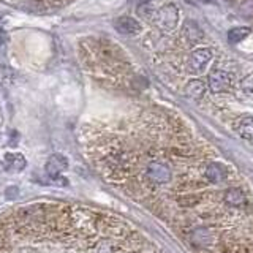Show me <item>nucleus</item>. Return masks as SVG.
<instances>
[{"instance_id": "6e6552de", "label": "nucleus", "mask_w": 253, "mask_h": 253, "mask_svg": "<svg viewBox=\"0 0 253 253\" xmlns=\"http://www.w3.org/2000/svg\"><path fill=\"white\" fill-rule=\"evenodd\" d=\"M223 200L229 208L241 209L247 204V195H245L244 190H241L239 187H229L223 192Z\"/></svg>"}, {"instance_id": "423d86ee", "label": "nucleus", "mask_w": 253, "mask_h": 253, "mask_svg": "<svg viewBox=\"0 0 253 253\" xmlns=\"http://www.w3.org/2000/svg\"><path fill=\"white\" fill-rule=\"evenodd\" d=\"M212 59V51L209 47H200V49H195L188 57V71L190 73H201V71L208 67V63Z\"/></svg>"}, {"instance_id": "0eeeda50", "label": "nucleus", "mask_w": 253, "mask_h": 253, "mask_svg": "<svg viewBox=\"0 0 253 253\" xmlns=\"http://www.w3.org/2000/svg\"><path fill=\"white\" fill-rule=\"evenodd\" d=\"M209 87L213 93H221V92H226L229 84H231V76H229L226 71L220 70V68H213L211 73H209Z\"/></svg>"}, {"instance_id": "9b49d317", "label": "nucleus", "mask_w": 253, "mask_h": 253, "mask_svg": "<svg viewBox=\"0 0 253 253\" xmlns=\"http://www.w3.org/2000/svg\"><path fill=\"white\" fill-rule=\"evenodd\" d=\"M68 162L63 155H52L46 163V172L49 174V177L55 179L60 176V172L63 169H67Z\"/></svg>"}, {"instance_id": "1a4fd4ad", "label": "nucleus", "mask_w": 253, "mask_h": 253, "mask_svg": "<svg viewBox=\"0 0 253 253\" xmlns=\"http://www.w3.org/2000/svg\"><path fill=\"white\" fill-rule=\"evenodd\" d=\"M114 29L119 32V34L131 37V35H136L141 32V24L134 18H130V16H122V18L114 21Z\"/></svg>"}, {"instance_id": "f3484780", "label": "nucleus", "mask_w": 253, "mask_h": 253, "mask_svg": "<svg viewBox=\"0 0 253 253\" xmlns=\"http://www.w3.org/2000/svg\"><path fill=\"white\" fill-rule=\"evenodd\" d=\"M241 85H242L244 92H247V93L253 95V73L249 75V76H245V78L242 79Z\"/></svg>"}, {"instance_id": "ddd939ff", "label": "nucleus", "mask_w": 253, "mask_h": 253, "mask_svg": "<svg viewBox=\"0 0 253 253\" xmlns=\"http://www.w3.org/2000/svg\"><path fill=\"white\" fill-rule=\"evenodd\" d=\"M182 34H184L185 40L190 44H195L201 40L203 37V32L200 30V27L196 26L193 21H187L184 24V29H182Z\"/></svg>"}, {"instance_id": "9d476101", "label": "nucleus", "mask_w": 253, "mask_h": 253, "mask_svg": "<svg viewBox=\"0 0 253 253\" xmlns=\"http://www.w3.org/2000/svg\"><path fill=\"white\" fill-rule=\"evenodd\" d=\"M6 3H13L24 8H49L68 2V0H2Z\"/></svg>"}, {"instance_id": "39448f33", "label": "nucleus", "mask_w": 253, "mask_h": 253, "mask_svg": "<svg viewBox=\"0 0 253 253\" xmlns=\"http://www.w3.org/2000/svg\"><path fill=\"white\" fill-rule=\"evenodd\" d=\"M229 176L228 166L220 162H208L204 166V177L211 185H218L225 182Z\"/></svg>"}, {"instance_id": "20e7f679", "label": "nucleus", "mask_w": 253, "mask_h": 253, "mask_svg": "<svg viewBox=\"0 0 253 253\" xmlns=\"http://www.w3.org/2000/svg\"><path fill=\"white\" fill-rule=\"evenodd\" d=\"M177 19H179L177 8H176V5L169 3V5L160 8V10H154L149 21L157 22L162 30H172L177 26Z\"/></svg>"}, {"instance_id": "2eb2a0df", "label": "nucleus", "mask_w": 253, "mask_h": 253, "mask_svg": "<svg viewBox=\"0 0 253 253\" xmlns=\"http://www.w3.org/2000/svg\"><path fill=\"white\" fill-rule=\"evenodd\" d=\"M250 34V29L247 27H236L228 32V42L229 43H241L244 38H247Z\"/></svg>"}, {"instance_id": "7ed1b4c3", "label": "nucleus", "mask_w": 253, "mask_h": 253, "mask_svg": "<svg viewBox=\"0 0 253 253\" xmlns=\"http://www.w3.org/2000/svg\"><path fill=\"white\" fill-rule=\"evenodd\" d=\"M79 55L84 68L97 81L116 89H138L139 76L117 44L103 38H87L79 43Z\"/></svg>"}, {"instance_id": "a211bd4d", "label": "nucleus", "mask_w": 253, "mask_h": 253, "mask_svg": "<svg viewBox=\"0 0 253 253\" xmlns=\"http://www.w3.org/2000/svg\"><path fill=\"white\" fill-rule=\"evenodd\" d=\"M203 2H206V3H212V2H215V0H203Z\"/></svg>"}, {"instance_id": "f8f14e48", "label": "nucleus", "mask_w": 253, "mask_h": 253, "mask_svg": "<svg viewBox=\"0 0 253 253\" xmlns=\"http://www.w3.org/2000/svg\"><path fill=\"white\" fill-rule=\"evenodd\" d=\"M234 130L241 138L253 141V116H242L239 121L234 122Z\"/></svg>"}, {"instance_id": "4468645a", "label": "nucleus", "mask_w": 253, "mask_h": 253, "mask_svg": "<svg viewBox=\"0 0 253 253\" xmlns=\"http://www.w3.org/2000/svg\"><path fill=\"white\" fill-rule=\"evenodd\" d=\"M206 92V85L203 81H200V79H195V81H190L187 85H185V93L187 97H192L195 100L201 98L203 95Z\"/></svg>"}, {"instance_id": "dca6fc26", "label": "nucleus", "mask_w": 253, "mask_h": 253, "mask_svg": "<svg viewBox=\"0 0 253 253\" xmlns=\"http://www.w3.org/2000/svg\"><path fill=\"white\" fill-rule=\"evenodd\" d=\"M5 160L8 162V166L14 171H19L26 166V160H24V157L21 154H8L5 157Z\"/></svg>"}, {"instance_id": "f03ea898", "label": "nucleus", "mask_w": 253, "mask_h": 253, "mask_svg": "<svg viewBox=\"0 0 253 253\" xmlns=\"http://www.w3.org/2000/svg\"><path fill=\"white\" fill-rule=\"evenodd\" d=\"M0 253H150L134 228L83 206L37 204L0 221Z\"/></svg>"}, {"instance_id": "f257e3e1", "label": "nucleus", "mask_w": 253, "mask_h": 253, "mask_svg": "<svg viewBox=\"0 0 253 253\" xmlns=\"http://www.w3.org/2000/svg\"><path fill=\"white\" fill-rule=\"evenodd\" d=\"M85 157L121 192L160 209H193L204 177H195L200 146L180 119L163 109L130 108L89 121L81 128Z\"/></svg>"}]
</instances>
